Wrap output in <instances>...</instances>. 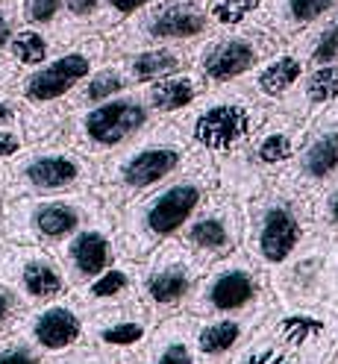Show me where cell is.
<instances>
[{
  "instance_id": "cell-1",
  "label": "cell",
  "mask_w": 338,
  "mask_h": 364,
  "mask_svg": "<svg viewBox=\"0 0 338 364\" xmlns=\"http://www.w3.org/2000/svg\"><path fill=\"white\" fill-rule=\"evenodd\" d=\"M338 353V303H280L236 353V364H329Z\"/></svg>"
},
{
  "instance_id": "cell-2",
  "label": "cell",
  "mask_w": 338,
  "mask_h": 364,
  "mask_svg": "<svg viewBox=\"0 0 338 364\" xmlns=\"http://www.w3.org/2000/svg\"><path fill=\"white\" fill-rule=\"evenodd\" d=\"M244 209V241L241 250L259 267H280L295 250L315 232L312 226V194L291 186L288 179H274L241 203Z\"/></svg>"
},
{
  "instance_id": "cell-3",
  "label": "cell",
  "mask_w": 338,
  "mask_h": 364,
  "mask_svg": "<svg viewBox=\"0 0 338 364\" xmlns=\"http://www.w3.org/2000/svg\"><path fill=\"white\" fill-rule=\"evenodd\" d=\"M265 112L268 109L238 80L209 88L194 106L176 115V124L189 139L191 150H200L212 162H221V159L236 156L250 141Z\"/></svg>"
},
{
  "instance_id": "cell-4",
  "label": "cell",
  "mask_w": 338,
  "mask_h": 364,
  "mask_svg": "<svg viewBox=\"0 0 338 364\" xmlns=\"http://www.w3.org/2000/svg\"><path fill=\"white\" fill-rule=\"evenodd\" d=\"M218 186L215 162L194 150L191 162L153 191L142 194L139 203L130 206V238L142 247H156L174 238L186 226V220L197 212V206Z\"/></svg>"
},
{
  "instance_id": "cell-5",
  "label": "cell",
  "mask_w": 338,
  "mask_h": 364,
  "mask_svg": "<svg viewBox=\"0 0 338 364\" xmlns=\"http://www.w3.org/2000/svg\"><path fill=\"white\" fill-rule=\"evenodd\" d=\"M191 144L179 129L176 118H165L162 124L147 127L142 135H135L124 153L112 159L109 165V188L127 197H142L176 176L191 162Z\"/></svg>"
},
{
  "instance_id": "cell-6",
  "label": "cell",
  "mask_w": 338,
  "mask_h": 364,
  "mask_svg": "<svg viewBox=\"0 0 338 364\" xmlns=\"http://www.w3.org/2000/svg\"><path fill=\"white\" fill-rule=\"evenodd\" d=\"M280 44L282 38L270 27H265L262 21H253V24H244L236 30L206 33L200 41H194L191 68L206 80L209 88L238 82L256 65H262Z\"/></svg>"
},
{
  "instance_id": "cell-7",
  "label": "cell",
  "mask_w": 338,
  "mask_h": 364,
  "mask_svg": "<svg viewBox=\"0 0 338 364\" xmlns=\"http://www.w3.org/2000/svg\"><path fill=\"white\" fill-rule=\"evenodd\" d=\"M206 4L209 0H150L112 30L109 48L130 53L150 44H194L209 33Z\"/></svg>"
},
{
  "instance_id": "cell-8",
  "label": "cell",
  "mask_w": 338,
  "mask_h": 364,
  "mask_svg": "<svg viewBox=\"0 0 338 364\" xmlns=\"http://www.w3.org/2000/svg\"><path fill=\"white\" fill-rule=\"evenodd\" d=\"M265 288H268L265 267H259L244 250H236L233 256L209 264V270L203 273L194 309L206 317L244 314L253 311Z\"/></svg>"
},
{
  "instance_id": "cell-9",
  "label": "cell",
  "mask_w": 338,
  "mask_h": 364,
  "mask_svg": "<svg viewBox=\"0 0 338 364\" xmlns=\"http://www.w3.org/2000/svg\"><path fill=\"white\" fill-rule=\"evenodd\" d=\"M176 238L206 264L233 256L236 250H241V241H244L241 203L215 186L212 194L200 203L197 212L176 232Z\"/></svg>"
},
{
  "instance_id": "cell-10",
  "label": "cell",
  "mask_w": 338,
  "mask_h": 364,
  "mask_svg": "<svg viewBox=\"0 0 338 364\" xmlns=\"http://www.w3.org/2000/svg\"><path fill=\"white\" fill-rule=\"evenodd\" d=\"M153 115L142 100V91H124L103 103L85 106L77 118V141L92 153H115L150 127Z\"/></svg>"
},
{
  "instance_id": "cell-11",
  "label": "cell",
  "mask_w": 338,
  "mask_h": 364,
  "mask_svg": "<svg viewBox=\"0 0 338 364\" xmlns=\"http://www.w3.org/2000/svg\"><path fill=\"white\" fill-rule=\"evenodd\" d=\"M106 38L103 36H85L62 53L51 56L44 65L33 68V71L21 82V97L30 106H53L95 71L106 53Z\"/></svg>"
},
{
  "instance_id": "cell-12",
  "label": "cell",
  "mask_w": 338,
  "mask_h": 364,
  "mask_svg": "<svg viewBox=\"0 0 338 364\" xmlns=\"http://www.w3.org/2000/svg\"><path fill=\"white\" fill-rule=\"evenodd\" d=\"M335 176H338V103L327 106L321 115H315L306 124L295 162L288 165V171L280 179H288L291 186L315 194Z\"/></svg>"
},
{
  "instance_id": "cell-13",
  "label": "cell",
  "mask_w": 338,
  "mask_h": 364,
  "mask_svg": "<svg viewBox=\"0 0 338 364\" xmlns=\"http://www.w3.org/2000/svg\"><path fill=\"white\" fill-rule=\"evenodd\" d=\"M329 238L312 232L280 267H274L270 285L280 303L329 300Z\"/></svg>"
},
{
  "instance_id": "cell-14",
  "label": "cell",
  "mask_w": 338,
  "mask_h": 364,
  "mask_svg": "<svg viewBox=\"0 0 338 364\" xmlns=\"http://www.w3.org/2000/svg\"><path fill=\"white\" fill-rule=\"evenodd\" d=\"M206 270H209V264L200 262L191 250L174 235L159 250V256H156V264L150 267L147 279H144V291L156 306L171 309V306H179L183 300L191 297V291L200 285Z\"/></svg>"
},
{
  "instance_id": "cell-15",
  "label": "cell",
  "mask_w": 338,
  "mask_h": 364,
  "mask_svg": "<svg viewBox=\"0 0 338 364\" xmlns=\"http://www.w3.org/2000/svg\"><path fill=\"white\" fill-rule=\"evenodd\" d=\"M306 59L297 50L295 41H282L280 48L270 53L262 65H256L250 74L241 80V85L265 106V109H280L288 95L297 88V82L306 74Z\"/></svg>"
},
{
  "instance_id": "cell-16",
  "label": "cell",
  "mask_w": 338,
  "mask_h": 364,
  "mask_svg": "<svg viewBox=\"0 0 338 364\" xmlns=\"http://www.w3.org/2000/svg\"><path fill=\"white\" fill-rule=\"evenodd\" d=\"M268 311H244V314H221V317H206L200 326L191 332L194 355H200L203 364H227L236 358V353L244 347V341L250 338L256 323H262Z\"/></svg>"
},
{
  "instance_id": "cell-17",
  "label": "cell",
  "mask_w": 338,
  "mask_h": 364,
  "mask_svg": "<svg viewBox=\"0 0 338 364\" xmlns=\"http://www.w3.org/2000/svg\"><path fill=\"white\" fill-rule=\"evenodd\" d=\"M88 176L85 162L71 150H41L30 156L18 171L21 186L36 194H53V191H71L83 186Z\"/></svg>"
},
{
  "instance_id": "cell-18",
  "label": "cell",
  "mask_w": 338,
  "mask_h": 364,
  "mask_svg": "<svg viewBox=\"0 0 338 364\" xmlns=\"http://www.w3.org/2000/svg\"><path fill=\"white\" fill-rule=\"evenodd\" d=\"M194 44H150V48L130 50L118 59L124 77L130 80V88H142L153 80H162L168 74H176L183 68H191Z\"/></svg>"
},
{
  "instance_id": "cell-19",
  "label": "cell",
  "mask_w": 338,
  "mask_h": 364,
  "mask_svg": "<svg viewBox=\"0 0 338 364\" xmlns=\"http://www.w3.org/2000/svg\"><path fill=\"white\" fill-rule=\"evenodd\" d=\"M206 91H209L206 80L194 68H183L176 74H168L162 80L142 85V100L147 103L153 118H176L189 106H194Z\"/></svg>"
},
{
  "instance_id": "cell-20",
  "label": "cell",
  "mask_w": 338,
  "mask_h": 364,
  "mask_svg": "<svg viewBox=\"0 0 338 364\" xmlns=\"http://www.w3.org/2000/svg\"><path fill=\"white\" fill-rule=\"evenodd\" d=\"M338 103V62H321L309 65L297 88L288 95V100L280 106L297 121L309 124L315 115H321L327 106Z\"/></svg>"
},
{
  "instance_id": "cell-21",
  "label": "cell",
  "mask_w": 338,
  "mask_h": 364,
  "mask_svg": "<svg viewBox=\"0 0 338 364\" xmlns=\"http://www.w3.org/2000/svg\"><path fill=\"white\" fill-rule=\"evenodd\" d=\"M335 6H338V0H268L259 21L274 30L282 41H291L312 24H318Z\"/></svg>"
},
{
  "instance_id": "cell-22",
  "label": "cell",
  "mask_w": 338,
  "mask_h": 364,
  "mask_svg": "<svg viewBox=\"0 0 338 364\" xmlns=\"http://www.w3.org/2000/svg\"><path fill=\"white\" fill-rule=\"evenodd\" d=\"M85 220V209L74 200H38L27 209L30 232L41 241H65L71 238Z\"/></svg>"
},
{
  "instance_id": "cell-23",
  "label": "cell",
  "mask_w": 338,
  "mask_h": 364,
  "mask_svg": "<svg viewBox=\"0 0 338 364\" xmlns=\"http://www.w3.org/2000/svg\"><path fill=\"white\" fill-rule=\"evenodd\" d=\"M68 264L74 267L77 277L95 279L112 264V238L100 226H80L68 241Z\"/></svg>"
},
{
  "instance_id": "cell-24",
  "label": "cell",
  "mask_w": 338,
  "mask_h": 364,
  "mask_svg": "<svg viewBox=\"0 0 338 364\" xmlns=\"http://www.w3.org/2000/svg\"><path fill=\"white\" fill-rule=\"evenodd\" d=\"M303 53L306 65H321V62H338V6L327 12L318 24L303 30L297 38H291Z\"/></svg>"
},
{
  "instance_id": "cell-25",
  "label": "cell",
  "mask_w": 338,
  "mask_h": 364,
  "mask_svg": "<svg viewBox=\"0 0 338 364\" xmlns=\"http://www.w3.org/2000/svg\"><path fill=\"white\" fill-rule=\"evenodd\" d=\"M80 329H83L80 317L71 309H65V306H53L48 311H41L36 317V323H33V335H36V341L44 350L71 347L74 341L80 338Z\"/></svg>"
},
{
  "instance_id": "cell-26",
  "label": "cell",
  "mask_w": 338,
  "mask_h": 364,
  "mask_svg": "<svg viewBox=\"0 0 338 364\" xmlns=\"http://www.w3.org/2000/svg\"><path fill=\"white\" fill-rule=\"evenodd\" d=\"M124 91H130V80L124 77L118 62H109V65H97L95 71L71 91V95L85 109V106H95V103L115 97V95H124Z\"/></svg>"
},
{
  "instance_id": "cell-27",
  "label": "cell",
  "mask_w": 338,
  "mask_h": 364,
  "mask_svg": "<svg viewBox=\"0 0 338 364\" xmlns=\"http://www.w3.org/2000/svg\"><path fill=\"white\" fill-rule=\"evenodd\" d=\"M53 30H44V27H30V24H18V30L12 33L9 41V59L18 68H38L53 56Z\"/></svg>"
},
{
  "instance_id": "cell-28",
  "label": "cell",
  "mask_w": 338,
  "mask_h": 364,
  "mask_svg": "<svg viewBox=\"0 0 338 364\" xmlns=\"http://www.w3.org/2000/svg\"><path fill=\"white\" fill-rule=\"evenodd\" d=\"M268 0H209L206 4V30H236L244 24H253L262 18Z\"/></svg>"
},
{
  "instance_id": "cell-29",
  "label": "cell",
  "mask_w": 338,
  "mask_h": 364,
  "mask_svg": "<svg viewBox=\"0 0 338 364\" xmlns=\"http://www.w3.org/2000/svg\"><path fill=\"white\" fill-rule=\"evenodd\" d=\"M21 285L36 300H51L65 288L62 273L48 259H27L24 267H21Z\"/></svg>"
},
{
  "instance_id": "cell-30",
  "label": "cell",
  "mask_w": 338,
  "mask_h": 364,
  "mask_svg": "<svg viewBox=\"0 0 338 364\" xmlns=\"http://www.w3.org/2000/svg\"><path fill=\"white\" fill-rule=\"evenodd\" d=\"M312 226L329 241H338V176L312 194Z\"/></svg>"
},
{
  "instance_id": "cell-31",
  "label": "cell",
  "mask_w": 338,
  "mask_h": 364,
  "mask_svg": "<svg viewBox=\"0 0 338 364\" xmlns=\"http://www.w3.org/2000/svg\"><path fill=\"white\" fill-rule=\"evenodd\" d=\"M103 0H62V21L56 30L100 33Z\"/></svg>"
},
{
  "instance_id": "cell-32",
  "label": "cell",
  "mask_w": 338,
  "mask_h": 364,
  "mask_svg": "<svg viewBox=\"0 0 338 364\" xmlns=\"http://www.w3.org/2000/svg\"><path fill=\"white\" fill-rule=\"evenodd\" d=\"M18 15H21V24L56 30L62 21V0H21Z\"/></svg>"
},
{
  "instance_id": "cell-33",
  "label": "cell",
  "mask_w": 338,
  "mask_h": 364,
  "mask_svg": "<svg viewBox=\"0 0 338 364\" xmlns=\"http://www.w3.org/2000/svg\"><path fill=\"white\" fill-rule=\"evenodd\" d=\"M150 4V0H103V15H100V33H109L115 30L118 24H124V21L130 15H135L139 9H144Z\"/></svg>"
},
{
  "instance_id": "cell-34",
  "label": "cell",
  "mask_w": 338,
  "mask_h": 364,
  "mask_svg": "<svg viewBox=\"0 0 338 364\" xmlns=\"http://www.w3.org/2000/svg\"><path fill=\"white\" fill-rule=\"evenodd\" d=\"M130 285V273L121 270V267H106L103 273L92 279V297L97 300H106V297H118L121 291H127Z\"/></svg>"
},
{
  "instance_id": "cell-35",
  "label": "cell",
  "mask_w": 338,
  "mask_h": 364,
  "mask_svg": "<svg viewBox=\"0 0 338 364\" xmlns=\"http://www.w3.org/2000/svg\"><path fill=\"white\" fill-rule=\"evenodd\" d=\"M142 338H144V323H139V321H121L115 326L100 329V341L112 347H132V344H139Z\"/></svg>"
},
{
  "instance_id": "cell-36",
  "label": "cell",
  "mask_w": 338,
  "mask_h": 364,
  "mask_svg": "<svg viewBox=\"0 0 338 364\" xmlns=\"http://www.w3.org/2000/svg\"><path fill=\"white\" fill-rule=\"evenodd\" d=\"M153 364H197L194 344H191L186 335H176V338L168 341V344L159 353H156V361Z\"/></svg>"
},
{
  "instance_id": "cell-37",
  "label": "cell",
  "mask_w": 338,
  "mask_h": 364,
  "mask_svg": "<svg viewBox=\"0 0 338 364\" xmlns=\"http://www.w3.org/2000/svg\"><path fill=\"white\" fill-rule=\"evenodd\" d=\"M18 24H21L18 9L9 6V0H0V50H6V48H9L12 33L18 30Z\"/></svg>"
},
{
  "instance_id": "cell-38",
  "label": "cell",
  "mask_w": 338,
  "mask_h": 364,
  "mask_svg": "<svg viewBox=\"0 0 338 364\" xmlns=\"http://www.w3.org/2000/svg\"><path fill=\"white\" fill-rule=\"evenodd\" d=\"M21 153V135L9 127H0V159H12Z\"/></svg>"
},
{
  "instance_id": "cell-39",
  "label": "cell",
  "mask_w": 338,
  "mask_h": 364,
  "mask_svg": "<svg viewBox=\"0 0 338 364\" xmlns=\"http://www.w3.org/2000/svg\"><path fill=\"white\" fill-rule=\"evenodd\" d=\"M329 300L338 303V241L329 247Z\"/></svg>"
},
{
  "instance_id": "cell-40",
  "label": "cell",
  "mask_w": 338,
  "mask_h": 364,
  "mask_svg": "<svg viewBox=\"0 0 338 364\" xmlns=\"http://www.w3.org/2000/svg\"><path fill=\"white\" fill-rule=\"evenodd\" d=\"M0 364H38L36 355L24 347H15V350H6V353H0Z\"/></svg>"
},
{
  "instance_id": "cell-41",
  "label": "cell",
  "mask_w": 338,
  "mask_h": 364,
  "mask_svg": "<svg viewBox=\"0 0 338 364\" xmlns=\"http://www.w3.org/2000/svg\"><path fill=\"white\" fill-rule=\"evenodd\" d=\"M15 121H18V109H15V103L12 100H0V127H15Z\"/></svg>"
},
{
  "instance_id": "cell-42",
  "label": "cell",
  "mask_w": 338,
  "mask_h": 364,
  "mask_svg": "<svg viewBox=\"0 0 338 364\" xmlns=\"http://www.w3.org/2000/svg\"><path fill=\"white\" fill-rule=\"evenodd\" d=\"M12 294L9 291H0V323H4L6 321V317H9V311H12Z\"/></svg>"
},
{
  "instance_id": "cell-43",
  "label": "cell",
  "mask_w": 338,
  "mask_h": 364,
  "mask_svg": "<svg viewBox=\"0 0 338 364\" xmlns=\"http://www.w3.org/2000/svg\"><path fill=\"white\" fill-rule=\"evenodd\" d=\"M332 364H338V353H335V355H332Z\"/></svg>"
},
{
  "instance_id": "cell-44",
  "label": "cell",
  "mask_w": 338,
  "mask_h": 364,
  "mask_svg": "<svg viewBox=\"0 0 338 364\" xmlns=\"http://www.w3.org/2000/svg\"><path fill=\"white\" fill-rule=\"evenodd\" d=\"M9 4H12V0H9Z\"/></svg>"
}]
</instances>
